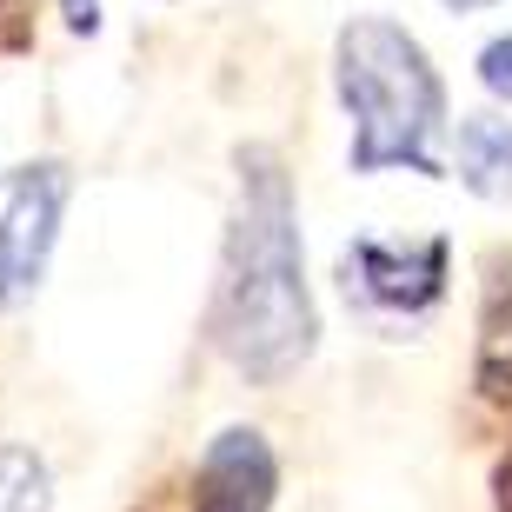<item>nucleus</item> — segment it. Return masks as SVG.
<instances>
[{"instance_id":"obj_3","label":"nucleus","mask_w":512,"mask_h":512,"mask_svg":"<svg viewBox=\"0 0 512 512\" xmlns=\"http://www.w3.org/2000/svg\"><path fill=\"white\" fill-rule=\"evenodd\" d=\"M340 286L373 320H419L446 293V240L439 233L433 240H373V233H360L340 253Z\"/></svg>"},{"instance_id":"obj_7","label":"nucleus","mask_w":512,"mask_h":512,"mask_svg":"<svg viewBox=\"0 0 512 512\" xmlns=\"http://www.w3.org/2000/svg\"><path fill=\"white\" fill-rule=\"evenodd\" d=\"M453 160H459V180L479 200H512V120L466 114L453 133Z\"/></svg>"},{"instance_id":"obj_4","label":"nucleus","mask_w":512,"mask_h":512,"mask_svg":"<svg viewBox=\"0 0 512 512\" xmlns=\"http://www.w3.org/2000/svg\"><path fill=\"white\" fill-rule=\"evenodd\" d=\"M60 207H67V167L60 160H40V167L14 173L7 207H0V306L27 300L40 286L47 253L60 240Z\"/></svg>"},{"instance_id":"obj_8","label":"nucleus","mask_w":512,"mask_h":512,"mask_svg":"<svg viewBox=\"0 0 512 512\" xmlns=\"http://www.w3.org/2000/svg\"><path fill=\"white\" fill-rule=\"evenodd\" d=\"M54 479L40 466L34 446H0V512H47Z\"/></svg>"},{"instance_id":"obj_11","label":"nucleus","mask_w":512,"mask_h":512,"mask_svg":"<svg viewBox=\"0 0 512 512\" xmlns=\"http://www.w3.org/2000/svg\"><path fill=\"white\" fill-rule=\"evenodd\" d=\"M493 512H512V446L499 453V466H493Z\"/></svg>"},{"instance_id":"obj_12","label":"nucleus","mask_w":512,"mask_h":512,"mask_svg":"<svg viewBox=\"0 0 512 512\" xmlns=\"http://www.w3.org/2000/svg\"><path fill=\"white\" fill-rule=\"evenodd\" d=\"M453 14H479V7H499V0H446Z\"/></svg>"},{"instance_id":"obj_2","label":"nucleus","mask_w":512,"mask_h":512,"mask_svg":"<svg viewBox=\"0 0 512 512\" xmlns=\"http://www.w3.org/2000/svg\"><path fill=\"white\" fill-rule=\"evenodd\" d=\"M333 74H340V100L353 114V173H439L446 94H439L426 47L399 20L353 14L333 47Z\"/></svg>"},{"instance_id":"obj_9","label":"nucleus","mask_w":512,"mask_h":512,"mask_svg":"<svg viewBox=\"0 0 512 512\" xmlns=\"http://www.w3.org/2000/svg\"><path fill=\"white\" fill-rule=\"evenodd\" d=\"M479 80H486V94L506 100L512 107V34H499L486 54H479Z\"/></svg>"},{"instance_id":"obj_5","label":"nucleus","mask_w":512,"mask_h":512,"mask_svg":"<svg viewBox=\"0 0 512 512\" xmlns=\"http://www.w3.org/2000/svg\"><path fill=\"white\" fill-rule=\"evenodd\" d=\"M273 499H280V459H273L260 426L213 433L200 466H193L187 512H273Z\"/></svg>"},{"instance_id":"obj_1","label":"nucleus","mask_w":512,"mask_h":512,"mask_svg":"<svg viewBox=\"0 0 512 512\" xmlns=\"http://www.w3.org/2000/svg\"><path fill=\"white\" fill-rule=\"evenodd\" d=\"M213 340L260 386H280L286 373H300L320 340L293 180L266 147H240V200H233L220 286H213Z\"/></svg>"},{"instance_id":"obj_10","label":"nucleus","mask_w":512,"mask_h":512,"mask_svg":"<svg viewBox=\"0 0 512 512\" xmlns=\"http://www.w3.org/2000/svg\"><path fill=\"white\" fill-rule=\"evenodd\" d=\"M60 14H67L74 34H94V27H100V0H60Z\"/></svg>"},{"instance_id":"obj_6","label":"nucleus","mask_w":512,"mask_h":512,"mask_svg":"<svg viewBox=\"0 0 512 512\" xmlns=\"http://www.w3.org/2000/svg\"><path fill=\"white\" fill-rule=\"evenodd\" d=\"M473 386H479L486 406H512V253H493V260H486Z\"/></svg>"}]
</instances>
